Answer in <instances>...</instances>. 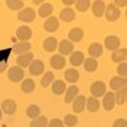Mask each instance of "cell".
I'll list each match as a JSON object with an SVG mask.
<instances>
[{
    "mask_svg": "<svg viewBox=\"0 0 127 127\" xmlns=\"http://www.w3.org/2000/svg\"><path fill=\"white\" fill-rule=\"evenodd\" d=\"M57 45H59V42L55 37H48L43 41V48L46 52H54L57 48Z\"/></svg>",
    "mask_w": 127,
    "mask_h": 127,
    "instance_id": "25",
    "label": "cell"
},
{
    "mask_svg": "<svg viewBox=\"0 0 127 127\" xmlns=\"http://www.w3.org/2000/svg\"><path fill=\"white\" fill-rule=\"evenodd\" d=\"M114 99H116V104H125L126 100H127V90L126 88L123 89H120L114 93Z\"/></svg>",
    "mask_w": 127,
    "mask_h": 127,
    "instance_id": "32",
    "label": "cell"
},
{
    "mask_svg": "<svg viewBox=\"0 0 127 127\" xmlns=\"http://www.w3.org/2000/svg\"><path fill=\"white\" fill-rule=\"evenodd\" d=\"M113 127H127V122L125 118H118L113 122Z\"/></svg>",
    "mask_w": 127,
    "mask_h": 127,
    "instance_id": "40",
    "label": "cell"
},
{
    "mask_svg": "<svg viewBox=\"0 0 127 127\" xmlns=\"http://www.w3.org/2000/svg\"><path fill=\"white\" fill-rule=\"evenodd\" d=\"M34 60V56L32 52H27V54H23V55H19L18 59H17V64L19 67H28L32 61Z\"/></svg>",
    "mask_w": 127,
    "mask_h": 127,
    "instance_id": "9",
    "label": "cell"
},
{
    "mask_svg": "<svg viewBox=\"0 0 127 127\" xmlns=\"http://www.w3.org/2000/svg\"><path fill=\"white\" fill-rule=\"evenodd\" d=\"M85 107L89 112L94 113V112H97L100 107V104H99V100L97 98H94V97H89V99H87L85 102Z\"/></svg>",
    "mask_w": 127,
    "mask_h": 127,
    "instance_id": "28",
    "label": "cell"
},
{
    "mask_svg": "<svg viewBox=\"0 0 127 127\" xmlns=\"http://www.w3.org/2000/svg\"><path fill=\"white\" fill-rule=\"evenodd\" d=\"M111 59H112L113 62H117V64L125 62L126 59H127V50L126 48H118V50L113 51Z\"/></svg>",
    "mask_w": 127,
    "mask_h": 127,
    "instance_id": "18",
    "label": "cell"
},
{
    "mask_svg": "<svg viewBox=\"0 0 127 127\" xmlns=\"http://www.w3.org/2000/svg\"><path fill=\"white\" fill-rule=\"evenodd\" d=\"M1 116H3V112H1V109H0V120H1Z\"/></svg>",
    "mask_w": 127,
    "mask_h": 127,
    "instance_id": "44",
    "label": "cell"
},
{
    "mask_svg": "<svg viewBox=\"0 0 127 127\" xmlns=\"http://www.w3.org/2000/svg\"><path fill=\"white\" fill-rule=\"evenodd\" d=\"M79 95V88L75 87V85H72V87H69V89H66L65 92V103H71L74 99H75L76 97Z\"/></svg>",
    "mask_w": 127,
    "mask_h": 127,
    "instance_id": "23",
    "label": "cell"
},
{
    "mask_svg": "<svg viewBox=\"0 0 127 127\" xmlns=\"http://www.w3.org/2000/svg\"><path fill=\"white\" fill-rule=\"evenodd\" d=\"M62 122H64V126H67V127H74V126H76V125H78L79 118L76 117L75 114H66Z\"/></svg>",
    "mask_w": 127,
    "mask_h": 127,
    "instance_id": "35",
    "label": "cell"
},
{
    "mask_svg": "<svg viewBox=\"0 0 127 127\" xmlns=\"http://www.w3.org/2000/svg\"><path fill=\"white\" fill-rule=\"evenodd\" d=\"M65 80L67 81V83H71V84H74V83H76L78 80H79V71L76 70V69H69V70H66L65 71Z\"/></svg>",
    "mask_w": 127,
    "mask_h": 127,
    "instance_id": "26",
    "label": "cell"
},
{
    "mask_svg": "<svg viewBox=\"0 0 127 127\" xmlns=\"http://www.w3.org/2000/svg\"><path fill=\"white\" fill-rule=\"evenodd\" d=\"M32 37V29L27 26L18 27L17 29V38L19 42H29V38Z\"/></svg>",
    "mask_w": 127,
    "mask_h": 127,
    "instance_id": "7",
    "label": "cell"
},
{
    "mask_svg": "<svg viewBox=\"0 0 127 127\" xmlns=\"http://www.w3.org/2000/svg\"><path fill=\"white\" fill-rule=\"evenodd\" d=\"M51 89H52V93L55 95H61L66 92V83L64 80H55L54 83L51 84Z\"/></svg>",
    "mask_w": 127,
    "mask_h": 127,
    "instance_id": "17",
    "label": "cell"
},
{
    "mask_svg": "<svg viewBox=\"0 0 127 127\" xmlns=\"http://www.w3.org/2000/svg\"><path fill=\"white\" fill-rule=\"evenodd\" d=\"M6 6L10 10H22V8L24 6V3L22 0H8Z\"/></svg>",
    "mask_w": 127,
    "mask_h": 127,
    "instance_id": "36",
    "label": "cell"
},
{
    "mask_svg": "<svg viewBox=\"0 0 127 127\" xmlns=\"http://www.w3.org/2000/svg\"><path fill=\"white\" fill-rule=\"evenodd\" d=\"M27 116L29 118H32V120H34V118H37L38 116L41 114V108L38 107V105H36V104H31L29 107L27 108Z\"/></svg>",
    "mask_w": 127,
    "mask_h": 127,
    "instance_id": "33",
    "label": "cell"
},
{
    "mask_svg": "<svg viewBox=\"0 0 127 127\" xmlns=\"http://www.w3.org/2000/svg\"><path fill=\"white\" fill-rule=\"evenodd\" d=\"M60 27L59 23V18L57 17H50L46 19V22L43 23V28L47 32H56Z\"/></svg>",
    "mask_w": 127,
    "mask_h": 127,
    "instance_id": "12",
    "label": "cell"
},
{
    "mask_svg": "<svg viewBox=\"0 0 127 127\" xmlns=\"http://www.w3.org/2000/svg\"><path fill=\"white\" fill-rule=\"evenodd\" d=\"M104 46L108 51H116L121 46V39L117 36H108L104 39Z\"/></svg>",
    "mask_w": 127,
    "mask_h": 127,
    "instance_id": "5",
    "label": "cell"
},
{
    "mask_svg": "<svg viewBox=\"0 0 127 127\" xmlns=\"http://www.w3.org/2000/svg\"><path fill=\"white\" fill-rule=\"evenodd\" d=\"M52 12H54V8H52V5L50 3H45L42 4L38 9V15L42 17V18H47L52 14Z\"/></svg>",
    "mask_w": 127,
    "mask_h": 127,
    "instance_id": "29",
    "label": "cell"
},
{
    "mask_svg": "<svg viewBox=\"0 0 127 127\" xmlns=\"http://www.w3.org/2000/svg\"><path fill=\"white\" fill-rule=\"evenodd\" d=\"M47 126H48V127H65V126H64V122H62L61 120H59V118L51 120Z\"/></svg>",
    "mask_w": 127,
    "mask_h": 127,
    "instance_id": "39",
    "label": "cell"
},
{
    "mask_svg": "<svg viewBox=\"0 0 127 127\" xmlns=\"http://www.w3.org/2000/svg\"><path fill=\"white\" fill-rule=\"evenodd\" d=\"M112 4H113L116 8H118V6H126L127 1H126V0H114Z\"/></svg>",
    "mask_w": 127,
    "mask_h": 127,
    "instance_id": "41",
    "label": "cell"
},
{
    "mask_svg": "<svg viewBox=\"0 0 127 127\" xmlns=\"http://www.w3.org/2000/svg\"><path fill=\"white\" fill-rule=\"evenodd\" d=\"M84 69L88 72H94L95 70L98 69V61L97 59H93V57H89V59H85L84 60Z\"/></svg>",
    "mask_w": 127,
    "mask_h": 127,
    "instance_id": "27",
    "label": "cell"
},
{
    "mask_svg": "<svg viewBox=\"0 0 127 127\" xmlns=\"http://www.w3.org/2000/svg\"><path fill=\"white\" fill-rule=\"evenodd\" d=\"M90 93L94 98H99L107 93V85L103 81H94L90 87Z\"/></svg>",
    "mask_w": 127,
    "mask_h": 127,
    "instance_id": "1",
    "label": "cell"
},
{
    "mask_svg": "<svg viewBox=\"0 0 127 127\" xmlns=\"http://www.w3.org/2000/svg\"><path fill=\"white\" fill-rule=\"evenodd\" d=\"M116 105V99H114V93L108 92L103 95V107L105 111H112Z\"/></svg>",
    "mask_w": 127,
    "mask_h": 127,
    "instance_id": "10",
    "label": "cell"
},
{
    "mask_svg": "<svg viewBox=\"0 0 127 127\" xmlns=\"http://www.w3.org/2000/svg\"><path fill=\"white\" fill-rule=\"evenodd\" d=\"M92 12L95 17L100 18L102 15H104V10H105V3L102 1V0H97V1L92 3Z\"/></svg>",
    "mask_w": 127,
    "mask_h": 127,
    "instance_id": "15",
    "label": "cell"
},
{
    "mask_svg": "<svg viewBox=\"0 0 127 127\" xmlns=\"http://www.w3.org/2000/svg\"><path fill=\"white\" fill-rule=\"evenodd\" d=\"M90 5H92V3L89 0H79V1H75V8L78 12H87Z\"/></svg>",
    "mask_w": 127,
    "mask_h": 127,
    "instance_id": "37",
    "label": "cell"
},
{
    "mask_svg": "<svg viewBox=\"0 0 127 127\" xmlns=\"http://www.w3.org/2000/svg\"><path fill=\"white\" fill-rule=\"evenodd\" d=\"M1 112H4L5 114L10 116V114H14L15 111H17V103L13 100V99H6L1 104Z\"/></svg>",
    "mask_w": 127,
    "mask_h": 127,
    "instance_id": "14",
    "label": "cell"
},
{
    "mask_svg": "<svg viewBox=\"0 0 127 127\" xmlns=\"http://www.w3.org/2000/svg\"><path fill=\"white\" fill-rule=\"evenodd\" d=\"M126 84H127V80L126 78H121V76H114L112 78L111 83H109V87L112 90H120V89H123L126 88Z\"/></svg>",
    "mask_w": 127,
    "mask_h": 127,
    "instance_id": "16",
    "label": "cell"
},
{
    "mask_svg": "<svg viewBox=\"0 0 127 127\" xmlns=\"http://www.w3.org/2000/svg\"><path fill=\"white\" fill-rule=\"evenodd\" d=\"M60 19L62 22H72L74 19H75V12L71 9V8H64L60 13Z\"/></svg>",
    "mask_w": 127,
    "mask_h": 127,
    "instance_id": "20",
    "label": "cell"
},
{
    "mask_svg": "<svg viewBox=\"0 0 127 127\" xmlns=\"http://www.w3.org/2000/svg\"><path fill=\"white\" fill-rule=\"evenodd\" d=\"M84 60H85V57H84V54L81 51H74L70 55V64L72 66H80Z\"/></svg>",
    "mask_w": 127,
    "mask_h": 127,
    "instance_id": "22",
    "label": "cell"
},
{
    "mask_svg": "<svg viewBox=\"0 0 127 127\" xmlns=\"http://www.w3.org/2000/svg\"><path fill=\"white\" fill-rule=\"evenodd\" d=\"M50 64H51L52 69L61 70V69L65 67V65H66V59L64 57V56H61V55H59V54H57V55H54V56L51 57Z\"/></svg>",
    "mask_w": 127,
    "mask_h": 127,
    "instance_id": "11",
    "label": "cell"
},
{
    "mask_svg": "<svg viewBox=\"0 0 127 127\" xmlns=\"http://www.w3.org/2000/svg\"><path fill=\"white\" fill-rule=\"evenodd\" d=\"M104 15H105V19L108 22H116L121 17V10L118 8H116L113 4H109L108 6H105Z\"/></svg>",
    "mask_w": 127,
    "mask_h": 127,
    "instance_id": "2",
    "label": "cell"
},
{
    "mask_svg": "<svg viewBox=\"0 0 127 127\" xmlns=\"http://www.w3.org/2000/svg\"><path fill=\"white\" fill-rule=\"evenodd\" d=\"M54 81H55V75H54V72H52V71H47L45 75L42 76V79H41V85L43 87V88H48Z\"/></svg>",
    "mask_w": 127,
    "mask_h": 127,
    "instance_id": "31",
    "label": "cell"
},
{
    "mask_svg": "<svg viewBox=\"0 0 127 127\" xmlns=\"http://www.w3.org/2000/svg\"><path fill=\"white\" fill-rule=\"evenodd\" d=\"M85 102L87 98L84 95H78V97L72 100V109L75 113H81L84 109H85Z\"/></svg>",
    "mask_w": 127,
    "mask_h": 127,
    "instance_id": "13",
    "label": "cell"
},
{
    "mask_svg": "<svg viewBox=\"0 0 127 127\" xmlns=\"http://www.w3.org/2000/svg\"><path fill=\"white\" fill-rule=\"evenodd\" d=\"M20 89H22L23 93H32L34 89H36V84L34 81L32 80V79H24L22 81V84H20Z\"/></svg>",
    "mask_w": 127,
    "mask_h": 127,
    "instance_id": "30",
    "label": "cell"
},
{
    "mask_svg": "<svg viewBox=\"0 0 127 127\" xmlns=\"http://www.w3.org/2000/svg\"><path fill=\"white\" fill-rule=\"evenodd\" d=\"M31 50V43L29 42H17L13 47V52L14 54H18V55H23V54H27Z\"/></svg>",
    "mask_w": 127,
    "mask_h": 127,
    "instance_id": "21",
    "label": "cell"
},
{
    "mask_svg": "<svg viewBox=\"0 0 127 127\" xmlns=\"http://www.w3.org/2000/svg\"><path fill=\"white\" fill-rule=\"evenodd\" d=\"M48 125V121L45 116H38L37 118L32 120L31 122V127H47Z\"/></svg>",
    "mask_w": 127,
    "mask_h": 127,
    "instance_id": "34",
    "label": "cell"
},
{
    "mask_svg": "<svg viewBox=\"0 0 127 127\" xmlns=\"http://www.w3.org/2000/svg\"><path fill=\"white\" fill-rule=\"evenodd\" d=\"M24 78V71L19 66H12L8 70V79L13 83H18Z\"/></svg>",
    "mask_w": 127,
    "mask_h": 127,
    "instance_id": "3",
    "label": "cell"
},
{
    "mask_svg": "<svg viewBox=\"0 0 127 127\" xmlns=\"http://www.w3.org/2000/svg\"><path fill=\"white\" fill-rule=\"evenodd\" d=\"M28 67H29V74L31 75L38 76V75H41V74L45 71V64L42 62L41 60H33Z\"/></svg>",
    "mask_w": 127,
    "mask_h": 127,
    "instance_id": "8",
    "label": "cell"
},
{
    "mask_svg": "<svg viewBox=\"0 0 127 127\" xmlns=\"http://www.w3.org/2000/svg\"><path fill=\"white\" fill-rule=\"evenodd\" d=\"M6 69H8V62H6V60H1V61H0V74L4 72Z\"/></svg>",
    "mask_w": 127,
    "mask_h": 127,
    "instance_id": "42",
    "label": "cell"
},
{
    "mask_svg": "<svg viewBox=\"0 0 127 127\" xmlns=\"http://www.w3.org/2000/svg\"><path fill=\"white\" fill-rule=\"evenodd\" d=\"M59 52L61 56H66V55H71L74 52V45L69 39H62L59 42Z\"/></svg>",
    "mask_w": 127,
    "mask_h": 127,
    "instance_id": "6",
    "label": "cell"
},
{
    "mask_svg": "<svg viewBox=\"0 0 127 127\" xmlns=\"http://www.w3.org/2000/svg\"><path fill=\"white\" fill-rule=\"evenodd\" d=\"M88 51H89V55L93 59H97V57L102 56V54H103V46L100 43H98V42H94V43H92L89 46Z\"/></svg>",
    "mask_w": 127,
    "mask_h": 127,
    "instance_id": "24",
    "label": "cell"
},
{
    "mask_svg": "<svg viewBox=\"0 0 127 127\" xmlns=\"http://www.w3.org/2000/svg\"><path fill=\"white\" fill-rule=\"evenodd\" d=\"M117 72H118V75L121 78H126V75H127V64H126V61L125 62H121L120 65H118Z\"/></svg>",
    "mask_w": 127,
    "mask_h": 127,
    "instance_id": "38",
    "label": "cell"
},
{
    "mask_svg": "<svg viewBox=\"0 0 127 127\" xmlns=\"http://www.w3.org/2000/svg\"><path fill=\"white\" fill-rule=\"evenodd\" d=\"M62 3L65 4L66 6H70V5H72V4H75V1H74V0H64Z\"/></svg>",
    "mask_w": 127,
    "mask_h": 127,
    "instance_id": "43",
    "label": "cell"
},
{
    "mask_svg": "<svg viewBox=\"0 0 127 127\" xmlns=\"http://www.w3.org/2000/svg\"><path fill=\"white\" fill-rule=\"evenodd\" d=\"M34 18H36V12L32 8H24L18 13V19L22 20V22H26V23L33 22Z\"/></svg>",
    "mask_w": 127,
    "mask_h": 127,
    "instance_id": "4",
    "label": "cell"
},
{
    "mask_svg": "<svg viewBox=\"0 0 127 127\" xmlns=\"http://www.w3.org/2000/svg\"><path fill=\"white\" fill-rule=\"evenodd\" d=\"M83 36H84L83 29L79 28V27H75V28H72V29L69 32L67 38H69V41L72 43V42H80V41L83 39Z\"/></svg>",
    "mask_w": 127,
    "mask_h": 127,
    "instance_id": "19",
    "label": "cell"
}]
</instances>
